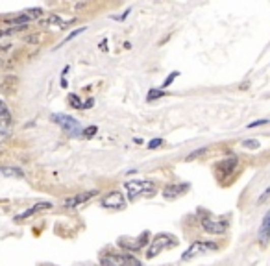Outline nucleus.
<instances>
[{
    "instance_id": "nucleus-27",
    "label": "nucleus",
    "mask_w": 270,
    "mask_h": 266,
    "mask_svg": "<svg viewBox=\"0 0 270 266\" xmlns=\"http://www.w3.org/2000/svg\"><path fill=\"white\" fill-rule=\"evenodd\" d=\"M268 194H270V189H265V192H263V196H261V198L257 200V202H259V204H263V202H265V200H266V196H268Z\"/></svg>"
},
{
    "instance_id": "nucleus-10",
    "label": "nucleus",
    "mask_w": 270,
    "mask_h": 266,
    "mask_svg": "<svg viewBox=\"0 0 270 266\" xmlns=\"http://www.w3.org/2000/svg\"><path fill=\"white\" fill-rule=\"evenodd\" d=\"M11 113L2 100H0V135H8L11 129Z\"/></svg>"
},
{
    "instance_id": "nucleus-7",
    "label": "nucleus",
    "mask_w": 270,
    "mask_h": 266,
    "mask_svg": "<svg viewBox=\"0 0 270 266\" xmlns=\"http://www.w3.org/2000/svg\"><path fill=\"white\" fill-rule=\"evenodd\" d=\"M146 242H148V231H144L143 235L139 237V239H135V241H130L128 237H123V239H118L117 241V244L121 246V248H124L126 251H137V250H141Z\"/></svg>"
},
{
    "instance_id": "nucleus-18",
    "label": "nucleus",
    "mask_w": 270,
    "mask_h": 266,
    "mask_svg": "<svg viewBox=\"0 0 270 266\" xmlns=\"http://www.w3.org/2000/svg\"><path fill=\"white\" fill-rule=\"evenodd\" d=\"M161 96H165V91H150L146 94V100L148 102H152V100H158V98H161Z\"/></svg>"
},
{
    "instance_id": "nucleus-1",
    "label": "nucleus",
    "mask_w": 270,
    "mask_h": 266,
    "mask_svg": "<svg viewBox=\"0 0 270 266\" xmlns=\"http://www.w3.org/2000/svg\"><path fill=\"white\" fill-rule=\"evenodd\" d=\"M126 192L132 202L139 198V196H154L156 194V185L152 181H144V179H133V181H126Z\"/></svg>"
},
{
    "instance_id": "nucleus-15",
    "label": "nucleus",
    "mask_w": 270,
    "mask_h": 266,
    "mask_svg": "<svg viewBox=\"0 0 270 266\" xmlns=\"http://www.w3.org/2000/svg\"><path fill=\"white\" fill-rule=\"evenodd\" d=\"M52 207V204L50 202H41V204H36V205H32L30 209L28 211H24L22 215H17L15 216V220L19 222V220H22V218H28L30 215H34V213H37V211H41V209H50Z\"/></svg>"
},
{
    "instance_id": "nucleus-22",
    "label": "nucleus",
    "mask_w": 270,
    "mask_h": 266,
    "mask_svg": "<svg viewBox=\"0 0 270 266\" xmlns=\"http://www.w3.org/2000/svg\"><path fill=\"white\" fill-rule=\"evenodd\" d=\"M83 31H85V28H80V30H76V31H72L71 36L67 37V39H65V41H63V43H62V45H65V43H69V41H71V39H74V37H76V36H80V34H83Z\"/></svg>"
},
{
    "instance_id": "nucleus-13",
    "label": "nucleus",
    "mask_w": 270,
    "mask_h": 266,
    "mask_svg": "<svg viewBox=\"0 0 270 266\" xmlns=\"http://www.w3.org/2000/svg\"><path fill=\"white\" fill-rule=\"evenodd\" d=\"M71 22H74V19L72 17H69V19H63L62 15H50L46 21H43V24L45 26H56V28H59V30H63L65 26H69Z\"/></svg>"
},
{
    "instance_id": "nucleus-12",
    "label": "nucleus",
    "mask_w": 270,
    "mask_h": 266,
    "mask_svg": "<svg viewBox=\"0 0 270 266\" xmlns=\"http://www.w3.org/2000/svg\"><path fill=\"white\" fill-rule=\"evenodd\" d=\"M185 190H189V183L167 185L163 189V196H165V200H174V198H178V196L185 194Z\"/></svg>"
},
{
    "instance_id": "nucleus-9",
    "label": "nucleus",
    "mask_w": 270,
    "mask_h": 266,
    "mask_svg": "<svg viewBox=\"0 0 270 266\" xmlns=\"http://www.w3.org/2000/svg\"><path fill=\"white\" fill-rule=\"evenodd\" d=\"M237 169V157H228L224 161H219L215 167V174L217 178H228L233 170Z\"/></svg>"
},
{
    "instance_id": "nucleus-19",
    "label": "nucleus",
    "mask_w": 270,
    "mask_h": 266,
    "mask_svg": "<svg viewBox=\"0 0 270 266\" xmlns=\"http://www.w3.org/2000/svg\"><path fill=\"white\" fill-rule=\"evenodd\" d=\"M178 74H179V72H176V71H174L172 74H170V76H168L167 80H165V82H163V89H167L168 85H170V83H172L174 80H176V78H178Z\"/></svg>"
},
{
    "instance_id": "nucleus-3",
    "label": "nucleus",
    "mask_w": 270,
    "mask_h": 266,
    "mask_svg": "<svg viewBox=\"0 0 270 266\" xmlns=\"http://www.w3.org/2000/svg\"><path fill=\"white\" fill-rule=\"evenodd\" d=\"M100 264L102 266H141V262L132 255L126 253H107L100 257Z\"/></svg>"
},
{
    "instance_id": "nucleus-2",
    "label": "nucleus",
    "mask_w": 270,
    "mask_h": 266,
    "mask_svg": "<svg viewBox=\"0 0 270 266\" xmlns=\"http://www.w3.org/2000/svg\"><path fill=\"white\" fill-rule=\"evenodd\" d=\"M176 244H178V241L174 239V235H170V233H159V235L154 237L150 246H148L146 257L148 259H154V257L159 255L163 250H167V248H174Z\"/></svg>"
},
{
    "instance_id": "nucleus-14",
    "label": "nucleus",
    "mask_w": 270,
    "mask_h": 266,
    "mask_svg": "<svg viewBox=\"0 0 270 266\" xmlns=\"http://www.w3.org/2000/svg\"><path fill=\"white\" fill-rule=\"evenodd\" d=\"M0 178H13L21 179L24 178V172L19 167H0Z\"/></svg>"
},
{
    "instance_id": "nucleus-28",
    "label": "nucleus",
    "mask_w": 270,
    "mask_h": 266,
    "mask_svg": "<svg viewBox=\"0 0 270 266\" xmlns=\"http://www.w3.org/2000/svg\"><path fill=\"white\" fill-rule=\"evenodd\" d=\"M130 11H132V10H130V8H128V10L124 11L123 15H121V17H117V19H115V21H124V19H126V17H128V13H130Z\"/></svg>"
},
{
    "instance_id": "nucleus-16",
    "label": "nucleus",
    "mask_w": 270,
    "mask_h": 266,
    "mask_svg": "<svg viewBox=\"0 0 270 266\" xmlns=\"http://www.w3.org/2000/svg\"><path fill=\"white\" fill-rule=\"evenodd\" d=\"M259 241H261V244H266V241H268V213L265 215V218H263V224H261Z\"/></svg>"
},
{
    "instance_id": "nucleus-11",
    "label": "nucleus",
    "mask_w": 270,
    "mask_h": 266,
    "mask_svg": "<svg viewBox=\"0 0 270 266\" xmlns=\"http://www.w3.org/2000/svg\"><path fill=\"white\" fill-rule=\"evenodd\" d=\"M98 190H85L82 194H76V196H71V198L65 200V207H78V205L85 204L87 200H91L93 196H97Z\"/></svg>"
},
{
    "instance_id": "nucleus-25",
    "label": "nucleus",
    "mask_w": 270,
    "mask_h": 266,
    "mask_svg": "<svg viewBox=\"0 0 270 266\" xmlns=\"http://www.w3.org/2000/svg\"><path fill=\"white\" fill-rule=\"evenodd\" d=\"M263 124H266V118H263V120H257V122H250L248 128H255V126H263Z\"/></svg>"
},
{
    "instance_id": "nucleus-17",
    "label": "nucleus",
    "mask_w": 270,
    "mask_h": 266,
    "mask_svg": "<svg viewBox=\"0 0 270 266\" xmlns=\"http://www.w3.org/2000/svg\"><path fill=\"white\" fill-rule=\"evenodd\" d=\"M67 102L71 104V108H74V109H82V100L76 96V94H69L67 96Z\"/></svg>"
},
{
    "instance_id": "nucleus-23",
    "label": "nucleus",
    "mask_w": 270,
    "mask_h": 266,
    "mask_svg": "<svg viewBox=\"0 0 270 266\" xmlns=\"http://www.w3.org/2000/svg\"><path fill=\"white\" fill-rule=\"evenodd\" d=\"M83 133V137H93L95 133H97V126H93V128H87L85 131H82Z\"/></svg>"
},
{
    "instance_id": "nucleus-5",
    "label": "nucleus",
    "mask_w": 270,
    "mask_h": 266,
    "mask_svg": "<svg viewBox=\"0 0 270 266\" xmlns=\"http://www.w3.org/2000/svg\"><path fill=\"white\" fill-rule=\"evenodd\" d=\"M52 120H54L56 124H59V126H62L69 135H72V137H76V135L82 133V126H80V122H78L76 118H72L71 115L54 113V115H52Z\"/></svg>"
},
{
    "instance_id": "nucleus-21",
    "label": "nucleus",
    "mask_w": 270,
    "mask_h": 266,
    "mask_svg": "<svg viewBox=\"0 0 270 266\" xmlns=\"http://www.w3.org/2000/svg\"><path fill=\"white\" fill-rule=\"evenodd\" d=\"M161 144H163V139H154V141L148 143V148L154 150V148H158V146H161Z\"/></svg>"
},
{
    "instance_id": "nucleus-6",
    "label": "nucleus",
    "mask_w": 270,
    "mask_h": 266,
    "mask_svg": "<svg viewBox=\"0 0 270 266\" xmlns=\"http://www.w3.org/2000/svg\"><path fill=\"white\" fill-rule=\"evenodd\" d=\"M228 218H217V216H204L202 218V227H204L207 233H211V235H222V233H226V229H228Z\"/></svg>"
},
{
    "instance_id": "nucleus-8",
    "label": "nucleus",
    "mask_w": 270,
    "mask_h": 266,
    "mask_svg": "<svg viewBox=\"0 0 270 266\" xmlns=\"http://www.w3.org/2000/svg\"><path fill=\"white\" fill-rule=\"evenodd\" d=\"M102 205L107 207V209H124L126 200H124V194L121 190H111V192L102 200Z\"/></svg>"
},
{
    "instance_id": "nucleus-20",
    "label": "nucleus",
    "mask_w": 270,
    "mask_h": 266,
    "mask_svg": "<svg viewBox=\"0 0 270 266\" xmlns=\"http://www.w3.org/2000/svg\"><path fill=\"white\" fill-rule=\"evenodd\" d=\"M26 13H28V15H26V17H28V19H30V17L37 19V17H39V15H41V13H43V10H41V8H36V10H28V11H26Z\"/></svg>"
},
{
    "instance_id": "nucleus-4",
    "label": "nucleus",
    "mask_w": 270,
    "mask_h": 266,
    "mask_svg": "<svg viewBox=\"0 0 270 266\" xmlns=\"http://www.w3.org/2000/svg\"><path fill=\"white\" fill-rule=\"evenodd\" d=\"M217 250H219V246L215 244V242L198 241V242H194V244L189 246V250L182 255V261H191V259H194V257L205 255V253H209V251H217Z\"/></svg>"
},
{
    "instance_id": "nucleus-26",
    "label": "nucleus",
    "mask_w": 270,
    "mask_h": 266,
    "mask_svg": "<svg viewBox=\"0 0 270 266\" xmlns=\"http://www.w3.org/2000/svg\"><path fill=\"white\" fill-rule=\"evenodd\" d=\"M93 106H95V100L91 98V100H87L85 104H82V109H89V108H93Z\"/></svg>"
},
{
    "instance_id": "nucleus-24",
    "label": "nucleus",
    "mask_w": 270,
    "mask_h": 266,
    "mask_svg": "<svg viewBox=\"0 0 270 266\" xmlns=\"http://www.w3.org/2000/svg\"><path fill=\"white\" fill-rule=\"evenodd\" d=\"M243 146H252V148H257L259 143L257 141H243Z\"/></svg>"
}]
</instances>
